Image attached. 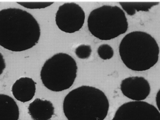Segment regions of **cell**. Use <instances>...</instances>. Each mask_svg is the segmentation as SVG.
Listing matches in <instances>:
<instances>
[{
	"instance_id": "ba28073f",
	"label": "cell",
	"mask_w": 160,
	"mask_h": 120,
	"mask_svg": "<svg viewBox=\"0 0 160 120\" xmlns=\"http://www.w3.org/2000/svg\"><path fill=\"white\" fill-rule=\"evenodd\" d=\"M120 90L127 98L134 101H143L149 96L151 87L144 77L130 76L121 81Z\"/></svg>"
},
{
	"instance_id": "9a60e30c",
	"label": "cell",
	"mask_w": 160,
	"mask_h": 120,
	"mask_svg": "<svg viewBox=\"0 0 160 120\" xmlns=\"http://www.w3.org/2000/svg\"><path fill=\"white\" fill-rule=\"evenodd\" d=\"M92 53V49L89 45L82 44L78 46L75 50L77 56L81 59L89 58Z\"/></svg>"
},
{
	"instance_id": "8fae6325",
	"label": "cell",
	"mask_w": 160,
	"mask_h": 120,
	"mask_svg": "<svg viewBox=\"0 0 160 120\" xmlns=\"http://www.w3.org/2000/svg\"><path fill=\"white\" fill-rule=\"evenodd\" d=\"M19 110L15 100L8 95L0 94V120H18Z\"/></svg>"
},
{
	"instance_id": "9c48e42d",
	"label": "cell",
	"mask_w": 160,
	"mask_h": 120,
	"mask_svg": "<svg viewBox=\"0 0 160 120\" xmlns=\"http://www.w3.org/2000/svg\"><path fill=\"white\" fill-rule=\"evenodd\" d=\"M36 83L29 77H22L16 80L11 88L15 99L22 102L31 101L35 96Z\"/></svg>"
},
{
	"instance_id": "7c38bea8",
	"label": "cell",
	"mask_w": 160,
	"mask_h": 120,
	"mask_svg": "<svg viewBox=\"0 0 160 120\" xmlns=\"http://www.w3.org/2000/svg\"><path fill=\"white\" fill-rule=\"evenodd\" d=\"M121 7L129 16H133L139 11H148L159 2H119Z\"/></svg>"
},
{
	"instance_id": "6da1fadb",
	"label": "cell",
	"mask_w": 160,
	"mask_h": 120,
	"mask_svg": "<svg viewBox=\"0 0 160 120\" xmlns=\"http://www.w3.org/2000/svg\"><path fill=\"white\" fill-rule=\"evenodd\" d=\"M40 25L26 10L9 8L0 10V46L13 52H22L38 44Z\"/></svg>"
},
{
	"instance_id": "30bf717a",
	"label": "cell",
	"mask_w": 160,
	"mask_h": 120,
	"mask_svg": "<svg viewBox=\"0 0 160 120\" xmlns=\"http://www.w3.org/2000/svg\"><path fill=\"white\" fill-rule=\"evenodd\" d=\"M28 114L33 120H49L54 115V107L50 101L37 98L29 104Z\"/></svg>"
},
{
	"instance_id": "5b68a950",
	"label": "cell",
	"mask_w": 160,
	"mask_h": 120,
	"mask_svg": "<svg viewBox=\"0 0 160 120\" xmlns=\"http://www.w3.org/2000/svg\"><path fill=\"white\" fill-rule=\"evenodd\" d=\"M78 69L77 62L71 55L59 53L45 61L41 68L40 78L48 89L62 91L72 86L77 77Z\"/></svg>"
},
{
	"instance_id": "277c9868",
	"label": "cell",
	"mask_w": 160,
	"mask_h": 120,
	"mask_svg": "<svg viewBox=\"0 0 160 120\" xmlns=\"http://www.w3.org/2000/svg\"><path fill=\"white\" fill-rule=\"evenodd\" d=\"M91 34L98 39H113L127 32L128 23L124 10L117 6L103 5L93 9L88 19Z\"/></svg>"
},
{
	"instance_id": "e0dca14e",
	"label": "cell",
	"mask_w": 160,
	"mask_h": 120,
	"mask_svg": "<svg viewBox=\"0 0 160 120\" xmlns=\"http://www.w3.org/2000/svg\"><path fill=\"white\" fill-rule=\"evenodd\" d=\"M156 101L158 109L160 112V89L158 91L157 95H156Z\"/></svg>"
},
{
	"instance_id": "7a4b0ae2",
	"label": "cell",
	"mask_w": 160,
	"mask_h": 120,
	"mask_svg": "<svg viewBox=\"0 0 160 120\" xmlns=\"http://www.w3.org/2000/svg\"><path fill=\"white\" fill-rule=\"evenodd\" d=\"M109 106L103 91L87 86L71 91L63 104L64 113L68 120H103L108 115Z\"/></svg>"
},
{
	"instance_id": "5bb4252c",
	"label": "cell",
	"mask_w": 160,
	"mask_h": 120,
	"mask_svg": "<svg viewBox=\"0 0 160 120\" xmlns=\"http://www.w3.org/2000/svg\"><path fill=\"white\" fill-rule=\"evenodd\" d=\"M17 3L30 9L45 8L54 3L53 2H17Z\"/></svg>"
},
{
	"instance_id": "4fadbf2b",
	"label": "cell",
	"mask_w": 160,
	"mask_h": 120,
	"mask_svg": "<svg viewBox=\"0 0 160 120\" xmlns=\"http://www.w3.org/2000/svg\"><path fill=\"white\" fill-rule=\"evenodd\" d=\"M98 53L99 56L102 60H110L113 56L114 51L110 45L103 44L98 48Z\"/></svg>"
},
{
	"instance_id": "3957f363",
	"label": "cell",
	"mask_w": 160,
	"mask_h": 120,
	"mask_svg": "<svg viewBox=\"0 0 160 120\" xmlns=\"http://www.w3.org/2000/svg\"><path fill=\"white\" fill-rule=\"evenodd\" d=\"M119 53L127 68L136 71H143L157 64L160 49L150 34L134 31L123 38L119 44Z\"/></svg>"
},
{
	"instance_id": "52a82bcc",
	"label": "cell",
	"mask_w": 160,
	"mask_h": 120,
	"mask_svg": "<svg viewBox=\"0 0 160 120\" xmlns=\"http://www.w3.org/2000/svg\"><path fill=\"white\" fill-rule=\"evenodd\" d=\"M112 120H160V113L151 104L133 101L119 107Z\"/></svg>"
},
{
	"instance_id": "8992f818",
	"label": "cell",
	"mask_w": 160,
	"mask_h": 120,
	"mask_svg": "<svg viewBox=\"0 0 160 120\" xmlns=\"http://www.w3.org/2000/svg\"><path fill=\"white\" fill-rule=\"evenodd\" d=\"M85 14L79 5L67 3L59 7L55 15V22L59 29L68 34L81 30L84 23Z\"/></svg>"
},
{
	"instance_id": "2e32d148",
	"label": "cell",
	"mask_w": 160,
	"mask_h": 120,
	"mask_svg": "<svg viewBox=\"0 0 160 120\" xmlns=\"http://www.w3.org/2000/svg\"><path fill=\"white\" fill-rule=\"evenodd\" d=\"M6 62L2 55L0 53V75L2 74L5 69Z\"/></svg>"
}]
</instances>
